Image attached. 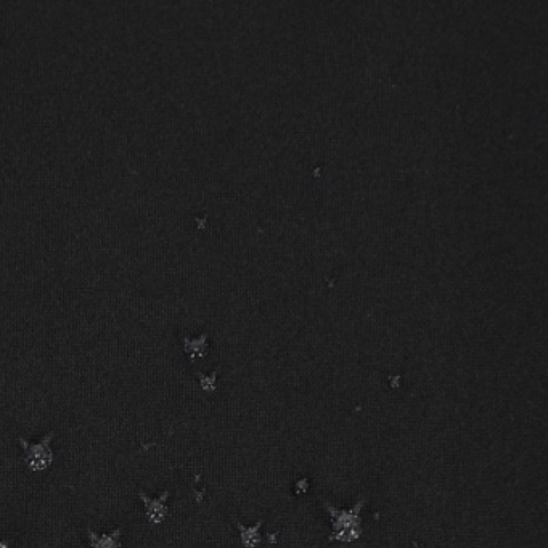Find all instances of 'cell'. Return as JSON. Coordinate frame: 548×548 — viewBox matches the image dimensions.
I'll return each mask as SVG.
<instances>
[{"label": "cell", "instance_id": "cell-1", "mask_svg": "<svg viewBox=\"0 0 548 548\" xmlns=\"http://www.w3.org/2000/svg\"><path fill=\"white\" fill-rule=\"evenodd\" d=\"M54 434L50 433L41 442H26L20 439L21 446L25 450V462L33 471H44L49 468L54 460V450L50 446Z\"/></svg>", "mask_w": 548, "mask_h": 548}, {"label": "cell", "instance_id": "cell-2", "mask_svg": "<svg viewBox=\"0 0 548 548\" xmlns=\"http://www.w3.org/2000/svg\"><path fill=\"white\" fill-rule=\"evenodd\" d=\"M168 497V492H164L160 499H150L147 494H140V499L144 500L145 513H147L150 523L160 524L166 518V515H168V507H166Z\"/></svg>", "mask_w": 548, "mask_h": 548}, {"label": "cell", "instance_id": "cell-3", "mask_svg": "<svg viewBox=\"0 0 548 548\" xmlns=\"http://www.w3.org/2000/svg\"><path fill=\"white\" fill-rule=\"evenodd\" d=\"M90 545L92 548H119V531H113L111 534H89Z\"/></svg>", "mask_w": 548, "mask_h": 548}, {"label": "cell", "instance_id": "cell-4", "mask_svg": "<svg viewBox=\"0 0 548 548\" xmlns=\"http://www.w3.org/2000/svg\"><path fill=\"white\" fill-rule=\"evenodd\" d=\"M0 548H9V547H7V545L5 544H0Z\"/></svg>", "mask_w": 548, "mask_h": 548}]
</instances>
